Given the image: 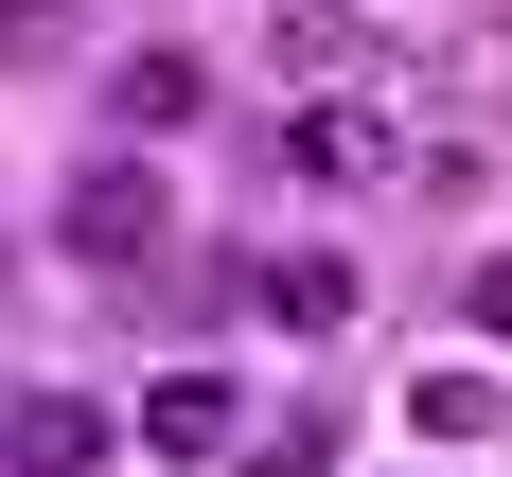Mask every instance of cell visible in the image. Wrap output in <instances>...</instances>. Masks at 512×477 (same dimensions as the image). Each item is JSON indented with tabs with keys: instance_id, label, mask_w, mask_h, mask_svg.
Listing matches in <instances>:
<instances>
[{
	"instance_id": "cell-2",
	"label": "cell",
	"mask_w": 512,
	"mask_h": 477,
	"mask_svg": "<svg viewBox=\"0 0 512 477\" xmlns=\"http://www.w3.org/2000/svg\"><path fill=\"white\" fill-rule=\"evenodd\" d=\"M53 230H71V248H89L106 283H124V265L159 248V177H142V159H89V177H71V195H53Z\"/></svg>"
},
{
	"instance_id": "cell-1",
	"label": "cell",
	"mask_w": 512,
	"mask_h": 477,
	"mask_svg": "<svg viewBox=\"0 0 512 477\" xmlns=\"http://www.w3.org/2000/svg\"><path fill=\"white\" fill-rule=\"evenodd\" d=\"M230 442H248V389H230V371H159V389H142V460L212 477Z\"/></svg>"
},
{
	"instance_id": "cell-5",
	"label": "cell",
	"mask_w": 512,
	"mask_h": 477,
	"mask_svg": "<svg viewBox=\"0 0 512 477\" xmlns=\"http://www.w3.org/2000/svg\"><path fill=\"white\" fill-rule=\"evenodd\" d=\"M106 442H124V424H106L89 389H36V407H18V460H36V477H89Z\"/></svg>"
},
{
	"instance_id": "cell-8",
	"label": "cell",
	"mask_w": 512,
	"mask_h": 477,
	"mask_svg": "<svg viewBox=\"0 0 512 477\" xmlns=\"http://www.w3.org/2000/svg\"><path fill=\"white\" fill-rule=\"evenodd\" d=\"M460 318H477V336L512 354V265H477V283H460Z\"/></svg>"
},
{
	"instance_id": "cell-7",
	"label": "cell",
	"mask_w": 512,
	"mask_h": 477,
	"mask_svg": "<svg viewBox=\"0 0 512 477\" xmlns=\"http://www.w3.org/2000/svg\"><path fill=\"white\" fill-rule=\"evenodd\" d=\"M407 424H424V442H512V389H495V371H424Z\"/></svg>"
},
{
	"instance_id": "cell-9",
	"label": "cell",
	"mask_w": 512,
	"mask_h": 477,
	"mask_svg": "<svg viewBox=\"0 0 512 477\" xmlns=\"http://www.w3.org/2000/svg\"><path fill=\"white\" fill-rule=\"evenodd\" d=\"M230 477H283V460H230Z\"/></svg>"
},
{
	"instance_id": "cell-6",
	"label": "cell",
	"mask_w": 512,
	"mask_h": 477,
	"mask_svg": "<svg viewBox=\"0 0 512 477\" xmlns=\"http://www.w3.org/2000/svg\"><path fill=\"white\" fill-rule=\"evenodd\" d=\"M106 106H124L142 142H177V124L212 106V71H195V53H124V89H106Z\"/></svg>"
},
{
	"instance_id": "cell-3",
	"label": "cell",
	"mask_w": 512,
	"mask_h": 477,
	"mask_svg": "<svg viewBox=\"0 0 512 477\" xmlns=\"http://www.w3.org/2000/svg\"><path fill=\"white\" fill-rule=\"evenodd\" d=\"M389 106H407V89H318L301 124H283V159H301V177H389V159H407Z\"/></svg>"
},
{
	"instance_id": "cell-4",
	"label": "cell",
	"mask_w": 512,
	"mask_h": 477,
	"mask_svg": "<svg viewBox=\"0 0 512 477\" xmlns=\"http://www.w3.org/2000/svg\"><path fill=\"white\" fill-rule=\"evenodd\" d=\"M248 301L283 318V336H354V301H371V283H354V265H336V248H283V265H265V283H248Z\"/></svg>"
}]
</instances>
